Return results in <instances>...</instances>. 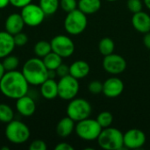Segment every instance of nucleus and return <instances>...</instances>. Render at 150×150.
<instances>
[{"mask_svg": "<svg viewBox=\"0 0 150 150\" xmlns=\"http://www.w3.org/2000/svg\"><path fill=\"white\" fill-rule=\"evenodd\" d=\"M20 14L25 25L30 27H35L41 25L47 16L39 4L33 3L21 8Z\"/></svg>", "mask_w": 150, "mask_h": 150, "instance_id": "nucleus-9", "label": "nucleus"}, {"mask_svg": "<svg viewBox=\"0 0 150 150\" xmlns=\"http://www.w3.org/2000/svg\"><path fill=\"white\" fill-rule=\"evenodd\" d=\"M5 72L6 71H5V69H4V68L3 66V63H2V62H0V81L2 79V77L4 76V75Z\"/></svg>", "mask_w": 150, "mask_h": 150, "instance_id": "nucleus-40", "label": "nucleus"}, {"mask_svg": "<svg viewBox=\"0 0 150 150\" xmlns=\"http://www.w3.org/2000/svg\"><path fill=\"white\" fill-rule=\"evenodd\" d=\"M88 19L86 14L79 9H76L67 13L64 19V29L69 34L78 35L86 29Z\"/></svg>", "mask_w": 150, "mask_h": 150, "instance_id": "nucleus-5", "label": "nucleus"}, {"mask_svg": "<svg viewBox=\"0 0 150 150\" xmlns=\"http://www.w3.org/2000/svg\"><path fill=\"white\" fill-rule=\"evenodd\" d=\"M16 47L13 35L8 32L0 31V59L11 54Z\"/></svg>", "mask_w": 150, "mask_h": 150, "instance_id": "nucleus-17", "label": "nucleus"}, {"mask_svg": "<svg viewBox=\"0 0 150 150\" xmlns=\"http://www.w3.org/2000/svg\"><path fill=\"white\" fill-rule=\"evenodd\" d=\"M25 25V24L21 14L18 12H13L6 18L4 22V30L11 35H14L18 33L22 32Z\"/></svg>", "mask_w": 150, "mask_h": 150, "instance_id": "nucleus-15", "label": "nucleus"}, {"mask_svg": "<svg viewBox=\"0 0 150 150\" xmlns=\"http://www.w3.org/2000/svg\"><path fill=\"white\" fill-rule=\"evenodd\" d=\"M88 90L91 94H94V95L100 94L103 91V83L98 80L91 81L88 85Z\"/></svg>", "mask_w": 150, "mask_h": 150, "instance_id": "nucleus-31", "label": "nucleus"}, {"mask_svg": "<svg viewBox=\"0 0 150 150\" xmlns=\"http://www.w3.org/2000/svg\"><path fill=\"white\" fill-rule=\"evenodd\" d=\"M33 0H10V4L16 8H23L32 3Z\"/></svg>", "mask_w": 150, "mask_h": 150, "instance_id": "nucleus-35", "label": "nucleus"}, {"mask_svg": "<svg viewBox=\"0 0 150 150\" xmlns=\"http://www.w3.org/2000/svg\"><path fill=\"white\" fill-rule=\"evenodd\" d=\"M39 5L46 15H53L60 7V0H40Z\"/></svg>", "mask_w": 150, "mask_h": 150, "instance_id": "nucleus-24", "label": "nucleus"}, {"mask_svg": "<svg viewBox=\"0 0 150 150\" xmlns=\"http://www.w3.org/2000/svg\"><path fill=\"white\" fill-rule=\"evenodd\" d=\"M10 4V0H0V9H4Z\"/></svg>", "mask_w": 150, "mask_h": 150, "instance_id": "nucleus-38", "label": "nucleus"}, {"mask_svg": "<svg viewBox=\"0 0 150 150\" xmlns=\"http://www.w3.org/2000/svg\"><path fill=\"white\" fill-rule=\"evenodd\" d=\"M52 51L59 54L62 58H68L71 56L75 52V43L67 35L59 34L54 36L51 41Z\"/></svg>", "mask_w": 150, "mask_h": 150, "instance_id": "nucleus-10", "label": "nucleus"}, {"mask_svg": "<svg viewBox=\"0 0 150 150\" xmlns=\"http://www.w3.org/2000/svg\"><path fill=\"white\" fill-rule=\"evenodd\" d=\"M56 76H57V75H56V71H55V70H53V69L48 70V78L54 79Z\"/></svg>", "mask_w": 150, "mask_h": 150, "instance_id": "nucleus-39", "label": "nucleus"}, {"mask_svg": "<svg viewBox=\"0 0 150 150\" xmlns=\"http://www.w3.org/2000/svg\"><path fill=\"white\" fill-rule=\"evenodd\" d=\"M123 91H124V83L119 77L112 76L110 78H107L103 83L102 93L109 98H114L120 96Z\"/></svg>", "mask_w": 150, "mask_h": 150, "instance_id": "nucleus-13", "label": "nucleus"}, {"mask_svg": "<svg viewBox=\"0 0 150 150\" xmlns=\"http://www.w3.org/2000/svg\"><path fill=\"white\" fill-rule=\"evenodd\" d=\"M143 44L144 46L150 50V32L144 33L143 37Z\"/></svg>", "mask_w": 150, "mask_h": 150, "instance_id": "nucleus-37", "label": "nucleus"}, {"mask_svg": "<svg viewBox=\"0 0 150 150\" xmlns=\"http://www.w3.org/2000/svg\"><path fill=\"white\" fill-rule=\"evenodd\" d=\"M143 3H144V4H145V6L150 10V0H143Z\"/></svg>", "mask_w": 150, "mask_h": 150, "instance_id": "nucleus-41", "label": "nucleus"}, {"mask_svg": "<svg viewBox=\"0 0 150 150\" xmlns=\"http://www.w3.org/2000/svg\"><path fill=\"white\" fill-rule=\"evenodd\" d=\"M16 110L23 117H31L36 111V103L27 94L16 100Z\"/></svg>", "mask_w": 150, "mask_h": 150, "instance_id": "nucleus-14", "label": "nucleus"}, {"mask_svg": "<svg viewBox=\"0 0 150 150\" xmlns=\"http://www.w3.org/2000/svg\"><path fill=\"white\" fill-rule=\"evenodd\" d=\"M124 134L118 128H103L97 141L98 146L105 150H120L124 147Z\"/></svg>", "mask_w": 150, "mask_h": 150, "instance_id": "nucleus-3", "label": "nucleus"}, {"mask_svg": "<svg viewBox=\"0 0 150 150\" xmlns=\"http://www.w3.org/2000/svg\"><path fill=\"white\" fill-rule=\"evenodd\" d=\"M103 68L111 75H120L125 71L127 68V62L121 55L112 53L104 56Z\"/></svg>", "mask_w": 150, "mask_h": 150, "instance_id": "nucleus-11", "label": "nucleus"}, {"mask_svg": "<svg viewBox=\"0 0 150 150\" xmlns=\"http://www.w3.org/2000/svg\"><path fill=\"white\" fill-rule=\"evenodd\" d=\"M33 52L39 58H43L52 52L51 43L47 40H39L33 47Z\"/></svg>", "mask_w": 150, "mask_h": 150, "instance_id": "nucleus-23", "label": "nucleus"}, {"mask_svg": "<svg viewBox=\"0 0 150 150\" xmlns=\"http://www.w3.org/2000/svg\"><path fill=\"white\" fill-rule=\"evenodd\" d=\"M47 149V144L42 140H34L29 145L30 150H46Z\"/></svg>", "mask_w": 150, "mask_h": 150, "instance_id": "nucleus-33", "label": "nucleus"}, {"mask_svg": "<svg viewBox=\"0 0 150 150\" xmlns=\"http://www.w3.org/2000/svg\"><path fill=\"white\" fill-rule=\"evenodd\" d=\"M29 91V83L21 71H6L0 81L1 93L10 98L15 99L26 95Z\"/></svg>", "mask_w": 150, "mask_h": 150, "instance_id": "nucleus-1", "label": "nucleus"}, {"mask_svg": "<svg viewBox=\"0 0 150 150\" xmlns=\"http://www.w3.org/2000/svg\"><path fill=\"white\" fill-rule=\"evenodd\" d=\"M58 84V97L63 100L69 101L76 97L79 92L78 79L70 75L61 77L57 82Z\"/></svg>", "mask_w": 150, "mask_h": 150, "instance_id": "nucleus-8", "label": "nucleus"}, {"mask_svg": "<svg viewBox=\"0 0 150 150\" xmlns=\"http://www.w3.org/2000/svg\"><path fill=\"white\" fill-rule=\"evenodd\" d=\"M97 121L98 122V124L101 126L102 128H106L111 127L112 121H113V116L110 112H100L98 117H97Z\"/></svg>", "mask_w": 150, "mask_h": 150, "instance_id": "nucleus-28", "label": "nucleus"}, {"mask_svg": "<svg viewBox=\"0 0 150 150\" xmlns=\"http://www.w3.org/2000/svg\"><path fill=\"white\" fill-rule=\"evenodd\" d=\"M4 135L12 144L19 145L25 143L31 136V132L26 124L20 120H13L6 124Z\"/></svg>", "mask_w": 150, "mask_h": 150, "instance_id": "nucleus-4", "label": "nucleus"}, {"mask_svg": "<svg viewBox=\"0 0 150 150\" xmlns=\"http://www.w3.org/2000/svg\"><path fill=\"white\" fill-rule=\"evenodd\" d=\"M56 75L61 78V77H63L65 76H68L69 75V66H68L67 64H64V63H62L56 69Z\"/></svg>", "mask_w": 150, "mask_h": 150, "instance_id": "nucleus-34", "label": "nucleus"}, {"mask_svg": "<svg viewBox=\"0 0 150 150\" xmlns=\"http://www.w3.org/2000/svg\"><path fill=\"white\" fill-rule=\"evenodd\" d=\"M0 149H1V150H9V149H9L8 147H5V146H4V147H3V148H1Z\"/></svg>", "mask_w": 150, "mask_h": 150, "instance_id": "nucleus-42", "label": "nucleus"}, {"mask_svg": "<svg viewBox=\"0 0 150 150\" xmlns=\"http://www.w3.org/2000/svg\"><path fill=\"white\" fill-rule=\"evenodd\" d=\"M91 105L89 101L84 98H73L68 104L66 113L75 122L90 118L91 113Z\"/></svg>", "mask_w": 150, "mask_h": 150, "instance_id": "nucleus-7", "label": "nucleus"}, {"mask_svg": "<svg viewBox=\"0 0 150 150\" xmlns=\"http://www.w3.org/2000/svg\"><path fill=\"white\" fill-rule=\"evenodd\" d=\"M14 120V111L7 104H0V122L7 124Z\"/></svg>", "mask_w": 150, "mask_h": 150, "instance_id": "nucleus-26", "label": "nucleus"}, {"mask_svg": "<svg viewBox=\"0 0 150 150\" xmlns=\"http://www.w3.org/2000/svg\"><path fill=\"white\" fill-rule=\"evenodd\" d=\"M60 7L65 12H70L77 9V1L76 0H60Z\"/></svg>", "mask_w": 150, "mask_h": 150, "instance_id": "nucleus-29", "label": "nucleus"}, {"mask_svg": "<svg viewBox=\"0 0 150 150\" xmlns=\"http://www.w3.org/2000/svg\"><path fill=\"white\" fill-rule=\"evenodd\" d=\"M2 63L5 71H12L18 69L19 65V59L16 55H12L11 54L3 59Z\"/></svg>", "mask_w": 150, "mask_h": 150, "instance_id": "nucleus-27", "label": "nucleus"}, {"mask_svg": "<svg viewBox=\"0 0 150 150\" xmlns=\"http://www.w3.org/2000/svg\"><path fill=\"white\" fill-rule=\"evenodd\" d=\"M114 49H115V43L109 37L103 38L98 43V50L100 54L104 56L112 54L114 52Z\"/></svg>", "mask_w": 150, "mask_h": 150, "instance_id": "nucleus-25", "label": "nucleus"}, {"mask_svg": "<svg viewBox=\"0 0 150 150\" xmlns=\"http://www.w3.org/2000/svg\"><path fill=\"white\" fill-rule=\"evenodd\" d=\"M127 9L131 12L136 13V12H139V11H142L143 4H142V0H127Z\"/></svg>", "mask_w": 150, "mask_h": 150, "instance_id": "nucleus-30", "label": "nucleus"}, {"mask_svg": "<svg viewBox=\"0 0 150 150\" xmlns=\"http://www.w3.org/2000/svg\"><path fill=\"white\" fill-rule=\"evenodd\" d=\"M75 121L71 118L64 117L56 125V134L62 138H67L75 131Z\"/></svg>", "mask_w": 150, "mask_h": 150, "instance_id": "nucleus-20", "label": "nucleus"}, {"mask_svg": "<svg viewBox=\"0 0 150 150\" xmlns=\"http://www.w3.org/2000/svg\"><path fill=\"white\" fill-rule=\"evenodd\" d=\"M22 74L29 84L40 86L48 78V69L41 58L33 57L28 59L23 65Z\"/></svg>", "mask_w": 150, "mask_h": 150, "instance_id": "nucleus-2", "label": "nucleus"}, {"mask_svg": "<svg viewBox=\"0 0 150 150\" xmlns=\"http://www.w3.org/2000/svg\"><path fill=\"white\" fill-rule=\"evenodd\" d=\"M106 1H109V2H115V1H117V0H106Z\"/></svg>", "mask_w": 150, "mask_h": 150, "instance_id": "nucleus-43", "label": "nucleus"}, {"mask_svg": "<svg viewBox=\"0 0 150 150\" xmlns=\"http://www.w3.org/2000/svg\"><path fill=\"white\" fill-rule=\"evenodd\" d=\"M13 39H14L16 47H24L28 42V36L23 32L14 34Z\"/></svg>", "mask_w": 150, "mask_h": 150, "instance_id": "nucleus-32", "label": "nucleus"}, {"mask_svg": "<svg viewBox=\"0 0 150 150\" xmlns=\"http://www.w3.org/2000/svg\"><path fill=\"white\" fill-rule=\"evenodd\" d=\"M40 86V94L44 98L51 100L58 97V84L54 79L47 78Z\"/></svg>", "mask_w": 150, "mask_h": 150, "instance_id": "nucleus-19", "label": "nucleus"}, {"mask_svg": "<svg viewBox=\"0 0 150 150\" xmlns=\"http://www.w3.org/2000/svg\"><path fill=\"white\" fill-rule=\"evenodd\" d=\"M102 129L103 128L98 124L97 120H92L90 118L76 122L75 127V132L76 135L80 139L87 142L97 140Z\"/></svg>", "mask_w": 150, "mask_h": 150, "instance_id": "nucleus-6", "label": "nucleus"}, {"mask_svg": "<svg viewBox=\"0 0 150 150\" xmlns=\"http://www.w3.org/2000/svg\"><path fill=\"white\" fill-rule=\"evenodd\" d=\"M91 67L89 63L83 60H78L69 65V75L76 79L84 78L89 75Z\"/></svg>", "mask_w": 150, "mask_h": 150, "instance_id": "nucleus-18", "label": "nucleus"}, {"mask_svg": "<svg viewBox=\"0 0 150 150\" xmlns=\"http://www.w3.org/2000/svg\"><path fill=\"white\" fill-rule=\"evenodd\" d=\"M54 150H74V147L67 142H61L54 147Z\"/></svg>", "mask_w": 150, "mask_h": 150, "instance_id": "nucleus-36", "label": "nucleus"}, {"mask_svg": "<svg viewBox=\"0 0 150 150\" xmlns=\"http://www.w3.org/2000/svg\"><path fill=\"white\" fill-rule=\"evenodd\" d=\"M132 25L134 28L141 33H149L150 32V16L142 11L134 13L132 17Z\"/></svg>", "mask_w": 150, "mask_h": 150, "instance_id": "nucleus-16", "label": "nucleus"}, {"mask_svg": "<svg viewBox=\"0 0 150 150\" xmlns=\"http://www.w3.org/2000/svg\"><path fill=\"white\" fill-rule=\"evenodd\" d=\"M42 61L48 70H55L62 63V57H61L59 54L52 51L45 57H43Z\"/></svg>", "mask_w": 150, "mask_h": 150, "instance_id": "nucleus-22", "label": "nucleus"}, {"mask_svg": "<svg viewBox=\"0 0 150 150\" xmlns=\"http://www.w3.org/2000/svg\"><path fill=\"white\" fill-rule=\"evenodd\" d=\"M124 147L130 149H141L146 142V134L138 128H133L124 134Z\"/></svg>", "mask_w": 150, "mask_h": 150, "instance_id": "nucleus-12", "label": "nucleus"}, {"mask_svg": "<svg viewBox=\"0 0 150 150\" xmlns=\"http://www.w3.org/2000/svg\"><path fill=\"white\" fill-rule=\"evenodd\" d=\"M101 8V0H79L77 1V9L86 15L98 12Z\"/></svg>", "mask_w": 150, "mask_h": 150, "instance_id": "nucleus-21", "label": "nucleus"}]
</instances>
